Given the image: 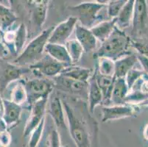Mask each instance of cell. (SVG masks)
Instances as JSON below:
<instances>
[{
	"instance_id": "obj_1",
	"label": "cell",
	"mask_w": 148,
	"mask_h": 147,
	"mask_svg": "<svg viewBox=\"0 0 148 147\" xmlns=\"http://www.w3.org/2000/svg\"><path fill=\"white\" fill-rule=\"evenodd\" d=\"M131 39L123 30L116 26L114 31L106 40L102 42L97 52L98 57H106L115 60L130 55L129 48Z\"/></svg>"
},
{
	"instance_id": "obj_2",
	"label": "cell",
	"mask_w": 148,
	"mask_h": 147,
	"mask_svg": "<svg viewBox=\"0 0 148 147\" xmlns=\"http://www.w3.org/2000/svg\"><path fill=\"white\" fill-rule=\"evenodd\" d=\"M62 102L70 136L76 147H91V134L85 121L69 102L67 101H62Z\"/></svg>"
},
{
	"instance_id": "obj_3",
	"label": "cell",
	"mask_w": 148,
	"mask_h": 147,
	"mask_svg": "<svg viewBox=\"0 0 148 147\" xmlns=\"http://www.w3.org/2000/svg\"><path fill=\"white\" fill-rule=\"evenodd\" d=\"M55 27L44 29L25 47L22 52L13 60V64L18 66H25L33 64L42 57L45 47L49 41V36Z\"/></svg>"
},
{
	"instance_id": "obj_4",
	"label": "cell",
	"mask_w": 148,
	"mask_h": 147,
	"mask_svg": "<svg viewBox=\"0 0 148 147\" xmlns=\"http://www.w3.org/2000/svg\"><path fill=\"white\" fill-rule=\"evenodd\" d=\"M27 96L28 107L30 108L40 99L49 98L54 88L52 82L44 78H35L24 81Z\"/></svg>"
},
{
	"instance_id": "obj_5",
	"label": "cell",
	"mask_w": 148,
	"mask_h": 147,
	"mask_svg": "<svg viewBox=\"0 0 148 147\" xmlns=\"http://www.w3.org/2000/svg\"><path fill=\"white\" fill-rule=\"evenodd\" d=\"M106 5H102L97 1L86 2L70 7L69 9L76 13L75 17L80 21L82 26L91 29L95 25L96 21L99 19V13Z\"/></svg>"
},
{
	"instance_id": "obj_6",
	"label": "cell",
	"mask_w": 148,
	"mask_h": 147,
	"mask_svg": "<svg viewBox=\"0 0 148 147\" xmlns=\"http://www.w3.org/2000/svg\"><path fill=\"white\" fill-rule=\"evenodd\" d=\"M52 83L54 86L64 92L84 99H87L88 97V83L75 80L60 75L54 77Z\"/></svg>"
},
{
	"instance_id": "obj_7",
	"label": "cell",
	"mask_w": 148,
	"mask_h": 147,
	"mask_svg": "<svg viewBox=\"0 0 148 147\" xmlns=\"http://www.w3.org/2000/svg\"><path fill=\"white\" fill-rule=\"evenodd\" d=\"M138 106L131 105H111L102 107V122L134 117L138 113Z\"/></svg>"
},
{
	"instance_id": "obj_8",
	"label": "cell",
	"mask_w": 148,
	"mask_h": 147,
	"mask_svg": "<svg viewBox=\"0 0 148 147\" xmlns=\"http://www.w3.org/2000/svg\"><path fill=\"white\" fill-rule=\"evenodd\" d=\"M28 67L30 71L39 73L42 76L53 78L60 75L66 68L65 66L55 60L48 55L42 57L39 60Z\"/></svg>"
},
{
	"instance_id": "obj_9",
	"label": "cell",
	"mask_w": 148,
	"mask_h": 147,
	"mask_svg": "<svg viewBox=\"0 0 148 147\" xmlns=\"http://www.w3.org/2000/svg\"><path fill=\"white\" fill-rule=\"evenodd\" d=\"M77 18L75 16H70L65 21H62L54 27L53 31L49 36L48 43L65 45L69 38L75 31V26L77 24Z\"/></svg>"
},
{
	"instance_id": "obj_10",
	"label": "cell",
	"mask_w": 148,
	"mask_h": 147,
	"mask_svg": "<svg viewBox=\"0 0 148 147\" xmlns=\"http://www.w3.org/2000/svg\"><path fill=\"white\" fill-rule=\"evenodd\" d=\"M48 99H40L36 102L30 107V113L27 120L25 129L23 131V137H26L31 134V133L38 126L43 118H45L46 107L47 105Z\"/></svg>"
},
{
	"instance_id": "obj_11",
	"label": "cell",
	"mask_w": 148,
	"mask_h": 147,
	"mask_svg": "<svg viewBox=\"0 0 148 147\" xmlns=\"http://www.w3.org/2000/svg\"><path fill=\"white\" fill-rule=\"evenodd\" d=\"M30 71L29 67L18 66L13 63H6L0 69V92H3L13 81L20 79L21 76Z\"/></svg>"
},
{
	"instance_id": "obj_12",
	"label": "cell",
	"mask_w": 148,
	"mask_h": 147,
	"mask_svg": "<svg viewBox=\"0 0 148 147\" xmlns=\"http://www.w3.org/2000/svg\"><path fill=\"white\" fill-rule=\"evenodd\" d=\"M148 26V6L147 1H135L134 16L132 20V32L138 33L145 30Z\"/></svg>"
},
{
	"instance_id": "obj_13",
	"label": "cell",
	"mask_w": 148,
	"mask_h": 147,
	"mask_svg": "<svg viewBox=\"0 0 148 147\" xmlns=\"http://www.w3.org/2000/svg\"><path fill=\"white\" fill-rule=\"evenodd\" d=\"M74 32L75 33L76 40L82 46L84 52H91L96 49L97 40L90 29L77 24Z\"/></svg>"
},
{
	"instance_id": "obj_14",
	"label": "cell",
	"mask_w": 148,
	"mask_h": 147,
	"mask_svg": "<svg viewBox=\"0 0 148 147\" xmlns=\"http://www.w3.org/2000/svg\"><path fill=\"white\" fill-rule=\"evenodd\" d=\"M4 113L2 119L8 129L16 126L19 122L22 113V107L8 99H3Z\"/></svg>"
},
{
	"instance_id": "obj_15",
	"label": "cell",
	"mask_w": 148,
	"mask_h": 147,
	"mask_svg": "<svg viewBox=\"0 0 148 147\" xmlns=\"http://www.w3.org/2000/svg\"><path fill=\"white\" fill-rule=\"evenodd\" d=\"M49 115L53 120L54 124L57 128L60 129H67L66 122V114L64 111V105L62 99L60 97L56 96L51 101L49 108Z\"/></svg>"
},
{
	"instance_id": "obj_16",
	"label": "cell",
	"mask_w": 148,
	"mask_h": 147,
	"mask_svg": "<svg viewBox=\"0 0 148 147\" xmlns=\"http://www.w3.org/2000/svg\"><path fill=\"white\" fill-rule=\"evenodd\" d=\"M88 109L91 113H94L97 106L103 102V96L96 81V73L92 74L88 81Z\"/></svg>"
},
{
	"instance_id": "obj_17",
	"label": "cell",
	"mask_w": 148,
	"mask_h": 147,
	"mask_svg": "<svg viewBox=\"0 0 148 147\" xmlns=\"http://www.w3.org/2000/svg\"><path fill=\"white\" fill-rule=\"evenodd\" d=\"M138 62L136 55L130 54L114 61V79L125 78L128 71L134 68Z\"/></svg>"
},
{
	"instance_id": "obj_18",
	"label": "cell",
	"mask_w": 148,
	"mask_h": 147,
	"mask_svg": "<svg viewBox=\"0 0 148 147\" xmlns=\"http://www.w3.org/2000/svg\"><path fill=\"white\" fill-rule=\"evenodd\" d=\"M44 52H47V54L52 58L63 64L66 67L70 66L72 65V62L66 49L65 45L48 43L46 46Z\"/></svg>"
},
{
	"instance_id": "obj_19",
	"label": "cell",
	"mask_w": 148,
	"mask_h": 147,
	"mask_svg": "<svg viewBox=\"0 0 148 147\" xmlns=\"http://www.w3.org/2000/svg\"><path fill=\"white\" fill-rule=\"evenodd\" d=\"M32 4V13H31V20L35 26L38 28H41L45 23L48 12L49 1L40 0L33 1Z\"/></svg>"
},
{
	"instance_id": "obj_20",
	"label": "cell",
	"mask_w": 148,
	"mask_h": 147,
	"mask_svg": "<svg viewBox=\"0 0 148 147\" xmlns=\"http://www.w3.org/2000/svg\"><path fill=\"white\" fill-rule=\"evenodd\" d=\"M129 93V89L125 78L115 79L113 86L110 102L112 105H123L125 104V99Z\"/></svg>"
},
{
	"instance_id": "obj_21",
	"label": "cell",
	"mask_w": 148,
	"mask_h": 147,
	"mask_svg": "<svg viewBox=\"0 0 148 147\" xmlns=\"http://www.w3.org/2000/svg\"><path fill=\"white\" fill-rule=\"evenodd\" d=\"M116 18L102 21L90 29L93 35L95 36L97 40H99L101 43L106 40L111 36L114 28L116 27Z\"/></svg>"
},
{
	"instance_id": "obj_22",
	"label": "cell",
	"mask_w": 148,
	"mask_h": 147,
	"mask_svg": "<svg viewBox=\"0 0 148 147\" xmlns=\"http://www.w3.org/2000/svg\"><path fill=\"white\" fill-rule=\"evenodd\" d=\"M135 0H127L125 5L122 8L121 11L116 17V26L120 29H123L130 27L132 24L133 16H134V9Z\"/></svg>"
},
{
	"instance_id": "obj_23",
	"label": "cell",
	"mask_w": 148,
	"mask_h": 147,
	"mask_svg": "<svg viewBox=\"0 0 148 147\" xmlns=\"http://www.w3.org/2000/svg\"><path fill=\"white\" fill-rule=\"evenodd\" d=\"M60 75L70 78V79H75V80L88 83V79L91 77V69L84 67L75 66H67L63 70Z\"/></svg>"
},
{
	"instance_id": "obj_24",
	"label": "cell",
	"mask_w": 148,
	"mask_h": 147,
	"mask_svg": "<svg viewBox=\"0 0 148 147\" xmlns=\"http://www.w3.org/2000/svg\"><path fill=\"white\" fill-rule=\"evenodd\" d=\"M96 81L103 96V102H110L111 92L115 79L112 77H106L99 75L95 69Z\"/></svg>"
},
{
	"instance_id": "obj_25",
	"label": "cell",
	"mask_w": 148,
	"mask_h": 147,
	"mask_svg": "<svg viewBox=\"0 0 148 147\" xmlns=\"http://www.w3.org/2000/svg\"><path fill=\"white\" fill-rule=\"evenodd\" d=\"M18 18L10 8L0 4V26L2 32L9 30Z\"/></svg>"
},
{
	"instance_id": "obj_26",
	"label": "cell",
	"mask_w": 148,
	"mask_h": 147,
	"mask_svg": "<svg viewBox=\"0 0 148 147\" xmlns=\"http://www.w3.org/2000/svg\"><path fill=\"white\" fill-rule=\"evenodd\" d=\"M27 28L25 24L21 23L15 32V39L13 44L14 53L18 56L25 49V44L27 39Z\"/></svg>"
},
{
	"instance_id": "obj_27",
	"label": "cell",
	"mask_w": 148,
	"mask_h": 147,
	"mask_svg": "<svg viewBox=\"0 0 148 147\" xmlns=\"http://www.w3.org/2000/svg\"><path fill=\"white\" fill-rule=\"evenodd\" d=\"M11 102L17 104L18 105H22L27 102V96L25 90L24 81L19 80L17 84L13 88L11 93H10V99Z\"/></svg>"
},
{
	"instance_id": "obj_28",
	"label": "cell",
	"mask_w": 148,
	"mask_h": 147,
	"mask_svg": "<svg viewBox=\"0 0 148 147\" xmlns=\"http://www.w3.org/2000/svg\"><path fill=\"white\" fill-rule=\"evenodd\" d=\"M65 47L66 49L67 52H68L72 63H77L81 59L84 50H83V47L80 45V43L76 39L68 40L66 43Z\"/></svg>"
},
{
	"instance_id": "obj_29",
	"label": "cell",
	"mask_w": 148,
	"mask_h": 147,
	"mask_svg": "<svg viewBox=\"0 0 148 147\" xmlns=\"http://www.w3.org/2000/svg\"><path fill=\"white\" fill-rule=\"evenodd\" d=\"M96 71L100 75L114 77V61L106 57H98Z\"/></svg>"
},
{
	"instance_id": "obj_30",
	"label": "cell",
	"mask_w": 148,
	"mask_h": 147,
	"mask_svg": "<svg viewBox=\"0 0 148 147\" xmlns=\"http://www.w3.org/2000/svg\"><path fill=\"white\" fill-rule=\"evenodd\" d=\"M44 126H45V118H43L38 126L29 135V140L27 147H38L44 133Z\"/></svg>"
},
{
	"instance_id": "obj_31",
	"label": "cell",
	"mask_w": 148,
	"mask_h": 147,
	"mask_svg": "<svg viewBox=\"0 0 148 147\" xmlns=\"http://www.w3.org/2000/svg\"><path fill=\"white\" fill-rule=\"evenodd\" d=\"M127 0H111L108 1L106 8L107 13L110 19L116 18L122 8L125 5Z\"/></svg>"
},
{
	"instance_id": "obj_32",
	"label": "cell",
	"mask_w": 148,
	"mask_h": 147,
	"mask_svg": "<svg viewBox=\"0 0 148 147\" xmlns=\"http://www.w3.org/2000/svg\"><path fill=\"white\" fill-rule=\"evenodd\" d=\"M145 75H146L145 72L144 71H142V70L136 69L134 68L128 71V73L126 75L125 77L126 84H127L129 91L136 84L137 81L141 79L143 76H145Z\"/></svg>"
},
{
	"instance_id": "obj_33",
	"label": "cell",
	"mask_w": 148,
	"mask_h": 147,
	"mask_svg": "<svg viewBox=\"0 0 148 147\" xmlns=\"http://www.w3.org/2000/svg\"><path fill=\"white\" fill-rule=\"evenodd\" d=\"M132 47H134L136 49L138 54L145 55L148 57V40L145 39H136V40H132L131 44Z\"/></svg>"
},
{
	"instance_id": "obj_34",
	"label": "cell",
	"mask_w": 148,
	"mask_h": 147,
	"mask_svg": "<svg viewBox=\"0 0 148 147\" xmlns=\"http://www.w3.org/2000/svg\"><path fill=\"white\" fill-rule=\"evenodd\" d=\"M48 147H61V141L60 136L57 128H53L51 129L47 136Z\"/></svg>"
},
{
	"instance_id": "obj_35",
	"label": "cell",
	"mask_w": 148,
	"mask_h": 147,
	"mask_svg": "<svg viewBox=\"0 0 148 147\" xmlns=\"http://www.w3.org/2000/svg\"><path fill=\"white\" fill-rule=\"evenodd\" d=\"M12 137L8 130L0 133V146L8 147L11 144Z\"/></svg>"
},
{
	"instance_id": "obj_36",
	"label": "cell",
	"mask_w": 148,
	"mask_h": 147,
	"mask_svg": "<svg viewBox=\"0 0 148 147\" xmlns=\"http://www.w3.org/2000/svg\"><path fill=\"white\" fill-rule=\"evenodd\" d=\"M136 57L138 62L142 67V71H145V74L148 75V57L138 54L136 55Z\"/></svg>"
},
{
	"instance_id": "obj_37",
	"label": "cell",
	"mask_w": 148,
	"mask_h": 147,
	"mask_svg": "<svg viewBox=\"0 0 148 147\" xmlns=\"http://www.w3.org/2000/svg\"><path fill=\"white\" fill-rule=\"evenodd\" d=\"M8 49L6 46V45L4 43L0 41V58L6 57L8 54Z\"/></svg>"
},
{
	"instance_id": "obj_38",
	"label": "cell",
	"mask_w": 148,
	"mask_h": 147,
	"mask_svg": "<svg viewBox=\"0 0 148 147\" xmlns=\"http://www.w3.org/2000/svg\"><path fill=\"white\" fill-rule=\"evenodd\" d=\"M8 130V126L5 124V121H3L2 118H0V133L2 132H5Z\"/></svg>"
},
{
	"instance_id": "obj_39",
	"label": "cell",
	"mask_w": 148,
	"mask_h": 147,
	"mask_svg": "<svg viewBox=\"0 0 148 147\" xmlns=\"http://www.w3.org/2000/svg\"><path fill=\"white\" fill-rule=\"evenodd\" d=\"M143 137L146 141H148V123L146 124L143 129Z\"/></svg>"
},
{
	"instance_id": "obj_40",
	"label": "cell",
	"mask_w": 148,
	"mask_h": 147,
	"mask_svg": "<svg viewBox=\"0 0 148 147\" xmlns=\"http://www.w3.org/2000/svg\"><path fill=\"white\" fill-rule=\"evenodd\" d=\"M4 113V105H3V99H2L1 96H0V118H2Z\"/></svg>"
},
{
	"instance_id": "obj_41",
	"label": "cell",
	"mask_w": 148,
	"mask_h": 147,
	"mask_svg": "<svg viewBox=\"0 0 148 147\" xmlns=\"http://www.w3.org/2000/svg\"><path fill=\"white\" fill-rule=\"evenodd\" d=\"M139 106H148V98L145 101V102H142V104H140Z\"/></svg>"
},
{
	"instance_id": "obj_42",
	"label": "cell",
	"mask_w": 148,
	"mask_h": 147,
	"mask_svg": "<svg viewBox=\"0 0 148 147\" xmlns=\"http://www.w3.org/2000/svg\"><path fill=\"white\" fill-rule=\"evenodd\" d=\"M3 33L4 32H2V29H1V26H0V38H2V36H3Z\"/></svg>"
},
{
	"instance_id": "obj_43",
	"label": "cell",
	"mask_w": 148,
	"mask_h": 147,
	"mask_svg": "<svg viewBox=\"0 0 148 147\" xmlns=\"http://www.w3.org/2000/svg\"><path fill=\"white\" fill-rule=\"evenodd\" d=\"M61 147H69V146H61Z\"/></svg>"
}]
</instances>
